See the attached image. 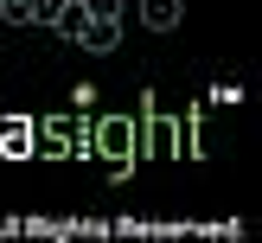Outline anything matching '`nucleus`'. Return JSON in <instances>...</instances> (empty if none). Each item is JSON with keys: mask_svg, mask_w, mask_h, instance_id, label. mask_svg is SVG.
<instances>
[{"mask_svg": "<svg viewBox=\"0 0 262 243\" xmlns=\"http://www.w3.org/2000/svg\"><path fill=\"white\" fill-rule=\"evenodd\" d=\"M90 147L109 153V166H135V122H128V115H102V122H90Z\"/></svg>", "mask_w": 262, "mask_h": 243, "instance_id": "obj_1", "label": "nucleus"}, {"mask_svg": "<svg viewBox=\"0 0 262 243\" xmlns=\"http://www.w3.org/2000/svg\"><path fill=\"white\" fill-rule=\"evenodd\" d=\"M154 147H179V122H166V109L154 96H141V122H135V153H154Z\"/></svg>", "mask_w": 262, "mask_h": 243, "instance_id": "obj_2", "label": "nucleus"}, {"mask_svg": "<svg viewBox=\"0 0 262 243\" xmlns=\"http://www.w3.org/2000/svg\"><path fill=\"white\" fill-rule=\"evenodd\" d=\"M71 45H83V51H115V45H122V19H90V13H83V26H77Z\"/></svg>", "mask_w": 262, "mask_h": 243, "instance_id": "obj_3", "label": "nucleus"}, {"mask_svg": "<svg viewBox=\"0 0 262 243\" xmlns=\"http://www.w3.org/2000/svg\"><path fill=\"white\" fill-rule=\"evenodd\" d=\"M186 19V0H141V26L147 32H173Z\"/></svg>", "mask_w": 262, "mask_h": 243, "instance_id": "obj_4", "label": "nucleus"}, {"mask_svg": "<svg viewBox=\"0 0 262 243\" xmlns=\"http://www.w3.org/2000/svg\"><path fill=\"white\" fill-rule=\"evenodd\" d=\"M90 19H122V0H77Z\"/></svg>", "mask_w": 262, "mask_h": 243, "instance_id": "obj_5", "label": "nucleus"}, {"mask_svg": "<svg viewBox=\"0 0 262 243\" xmlns=\"http://www.w3.org/2000/svg\"><path fill=\"white\" fill-rule=\"evenodd\" d=\"M64 7H71V0H32V26H51Z\"/></svg>", "mask_w": 262, "mask_h": 243, "instance_id": "obj_6", "label": "nucleus"}, {"mask_svg": "<svg viewBox=\"0 0 262 243\" xmlns=\"http://www.w3.org/2000/svg\"><path fill=\"white\" fill-rule=\"evenodd\" d=\"M0 19H13V26H32V0H7V7H0Z\"/></svg>", "mask_w": 262, "mask_h": 243, "instance_id": "obj_7", "label": "nucleus"}, {"mask_svg": "<svg viewBox=\"0 0 262 243\" xmlns=\"http://www.w3.org/2000/svg\"><path fill=\"white\" fill-rule=\"evenodd\" d=\"M26 147H32V128H26V122H19V128H7V153H13V160H19Z\"/></svg>", "mask_w": 262, "mask_h": 243, "instance_id": "obj_8", "label": "nucleus"}, {"mask_svg": "<svg viewBox=\"0 0 262 243\" xmlns=\"http://www.w3.org/2000/svg\"><path fill=\"white\" fill-rule=\"evenodd\" d=\"M0 7H7V0H0Z\"/></svg>", "mask_w": 262, "mask_h": 243, "instance_id": "obj_9", "label": "nucleus"}]
</instances>
